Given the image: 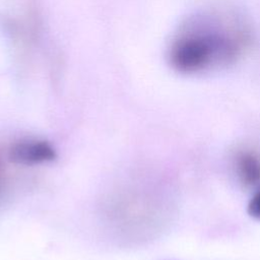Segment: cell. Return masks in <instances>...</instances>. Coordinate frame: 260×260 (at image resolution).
Wrapping results in <instances>:
<instances>
[{
    "label": "cell",
    "mask_w": 260,
    "mask_h": 260,
    "mask_svg": "<svg viewBox=\"0 0 260 260\" xmlns=\"http://www.w3.org/2000/svg\"><path fill=\"white\" fill-rule=\"evenodd\" d=\"M4 171H3V167H2V165H1V160H0V196H1V194H2V192H3V187H4V182H5V180H4Z\"/></svg>",
    "instance_id": "5"
},
{
    "label": "cell",
    "mask_w": 260,
    "mask_h": 260,
    "mask_svg": "<svg viewBox=\"0 0 260 260\" xmlns=\"http://www.w3.org/2000/svg\"><path fill=\"white\" fill-rule=\"evenodd\" d=\"M237 170L241 181L249 186L260 182V157L253 152L245 151L239 154Z\"/></svg>",
    "instance_id": "3"
},
{
    "label": "cell",
    "mask_w": 260,
    "mask_h": 260,
    "mask_svg": "<svg viewBox=\"0 0 260 260\" xmlns=\"http://www.w3.org/2000/svg\"><path fill=\"white\" fill-rule=\"evenodd\" d=\"M250 43V31L237 15L197 13L186 19L174 36L168 61L182 74L205 73L236 63Z\"/></svg>",
    "instance_id": "1"
},
{
    "label": "cell",
    "mask_w": 260,
    "mask_h": 260,
    "mask_svg": "<svg viewBox=\"0 0 260 260\" xmlns=\"http://www.w3.org/2000/svg\"><path fill=\"white\" fill-rule=\"evenodd\" d=\"M247 210L252 217L260 220V190L256 192L250 199Z\"/></svg>",
    "instance_id": "4"
},
{
    "label": "cell",
    "mask_w": 260,
    "mask_h": 260,
    "mask_svg": "<svg viewBox=\"0 0 260 260\" xmlns=\"http://www.w3.org/2000/svg\"><path fill=\"white\" fill-rule=\"evenodd\" d=\"M56 156V150L50 142L35 138L18 140L8 150L9 160L22 166H34L53 161Z\"/></svg>",
    "instance_id": "2"
}]
</instances>
